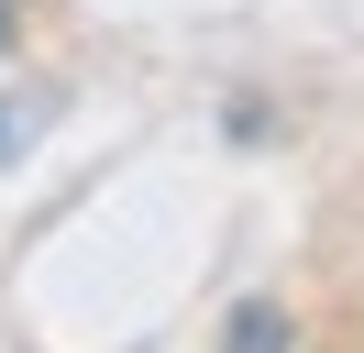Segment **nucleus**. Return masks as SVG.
<instances>
[{
  "label": "nucleus",
  "instance_id": "f257e3e1",
  "mask_svg": "<svg viewBox=\"0 0 364 353\" xmlns=\"http://www.w3.org/2000/svg\"><path fill=\"white\" fill-rule=\"evenodd\" d=\"M221 353H298V320H287L276 298H243L232 331H221Z\"/></svg>",
  "mask_w": 364,
  "mask_h": 353
},
{
  "label": "nucleus",
  "instance_id": "f03ea898",
  "mask_svg": "<svg viewBox=\"0 0 364 353\" xmlns=\"http://www.w3.org/2000/svg\"><path fill=\"white\" fill-rule=\"evenodd\" d=\"M33 122H45V110H33V100H0V166H23V144H33Z\"/></svg>",
  "mask_w": 364,
  "mask_h": 353
},
{
  "label": "nucleus",
  "instance_id": "7ed1b4c3",
  "mask_svg": "<svg viewBox=\"0 0 364 353\" xmlns=\"http://www.w3.org/2000/svg\"><path fill=\"white\" fill-rule=\"evenodd\" d=\"M11 44H23V0H0V56H11Z\"/></svg>",
  "mask_w": 364,
  "mask_h": 353
}]
</instances>
